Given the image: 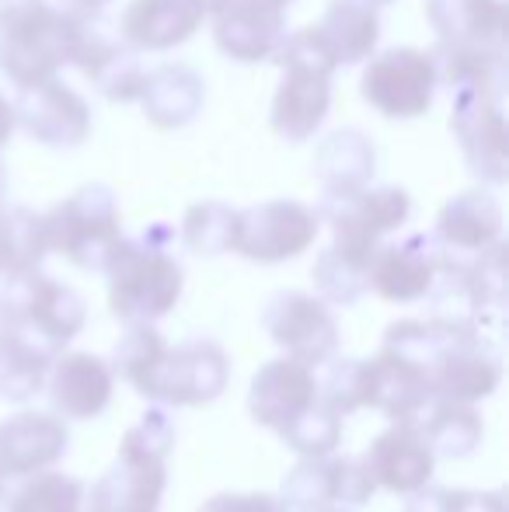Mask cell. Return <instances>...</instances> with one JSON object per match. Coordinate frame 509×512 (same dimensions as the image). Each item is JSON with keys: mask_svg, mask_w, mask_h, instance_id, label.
<instances>
[{"mask_svg": "<svg viewBox=\"0 0 509 512\" xmlns=\"http://www.w3.org/2000/svg\"><path fill=\"white\" fill-rule=\"evenodd\" d=\"M332 105V74L307 67H283L279 88L272 95V133L286 143H307L321 129Z\"/></svg>", "mask_w": 509, "mask_h": 512, "instance_id": "d6986e66", "label": "cell"}, {"mask_svg": "<svg viewBox=\"0 0 509 512\" xmlns=\"http://www.w3.org/2000/svg\"><path fill=\"white\" fill-rule=\"evenodd\" d=\"M499 380H503V359L496 342L485 335H468L450 352H443L440 363L429 370V391L433 398L478 405L499 391Z\"/></svg>", "mask_w": 509, "mask_h": 512, "instance_id": "2e32d148", "label": "cell"}, {"mask_svg": "<svg viewBox=\"0 0 509 512\" xmlns=\"http://www.w3.org/2000/svg\"><path fill=\"white\" fill-rule=\"evenodd\" d=\"M318 230V209L297 203V199H269V203L238 209L234 251L248 262L279 265L304 255L318 241Z\"/></svg>", "mask_w": 509, "mask_h": 512, "instance_id": "5b68a950", "label": "cell"}, {"mask_svg": "<svg viewBox=\"0 0 509 512\" xmlns=\"http://www.w3.org/2000/svg\"><path fill=\"white\" fill-rule=\"evenodd\" d=\"M63 4H67L70 11H81V14H98L105 4H112V0H63Z\"/></svg>", "mask_w": 509, "mask_h": 512, "instance_id": "bcb514c9", "label": "cell"}, {"mask_svg": "<svg viewBox=\"0 0 509 512\" xmlns=\"http://www.w3.org/2000/svg\"><path fill=\"white\" fill-rule=\"evenodd\" d=\"M436 84L450 91L464 88H503L506 56L503 46H475V42H436L433 53Z\"/></svg>", "mask_w": 509, "mask_h": 512, "instance_id": "4dcf8cb0", "label": "cell"}, {"mask_svg": "<svg viewBox=\"0 0 509 512\" xmlns=\"http://www.w3.org/2000/svg\"><path fill=\"white\" fill-rule=\"evenodd\" d=\"M14 328V317H11V310H7L4 304H0V338H7V331Z\"/></svg>", "mask_w": 509, "mask_h": 512, "instance_id": "7dc6e473", "label": "cell"}, {"mask_svg": "<svg viewBox=\"0 0 509 512\" xmlns=\"http://www.w3.org/2000/svg\"><path fill=\"white\" fill-rule=\"evenodd\" d=\"M367 370H370L367 408H377L381 415L391 418V422H408L415 411L433 398L426 373L387 349H381L370 359Z\"/></svg>", "mask_w": 509, "mask_h": 512, "instance_id": "484cf974", "label": "cell"}, {"mask_svg": "<svg viewBox=\"0 0 509 512\" xmlns=\"http://www.w3.org/2000/svg\"><path fill=\"white\" fill-rule=\"evenodd\" d=\"M14 122L42 147L70 150L91 136V105L84 102L81 91L49 77V81L18 88Z\"/></svg>", "mask_w": 509, "mask_h": 512, "instance_id": "30bf717a", "label": "cell"}, {"mask_svg": "<svg viewBox=\"0 0 509 512\" xmlns=\"http://www.w3.org/2000/svg\"><path fill=\"white\" fill-rule=\"evenodd\" d=\"M168 488V464L119 453L91 485V512H157Z\"/></svg>", "mask_w": 509, "mask_h": 512, "instance_id": "7402d4cb", "label": "cell"}, {"mask_svg": "<svg viewBox=\"0 0 509 512\" xmlns=\"http://www.w3.org/2000/svg\"><path fill=\"white\" fill-rule=\"evenodd\" d=\"M227 380H231L227 352L210 338H192L175 349L168 345L143 398L161 408H203L227 391Z\"/></svg>", "mask_w": 509, "mask_h": 512, "instance_id": "8992f818", "label": "cell"}, {"mask_svg": "<svg viewBox=\"0 0 509 512\" xmlns=\"http://www.w3.org/2000/svg\"><path fill=\"white\" fill-rule=\"evenodd\" d=\"M367 391H370V370L367 359H328L325 377L318 380V398L325 401L332 411H339L342 418L353 411L367 408Z\"/></svg>", "mask_w": 509, "mask_h": 512, "instance_id": "8d00e7d4", "label": "cell"}, {"mask_svg": "<svg viewBox=\"0 0 509 512\" xmlns=\"http://www.w3.org/2000/svg\"><path fill=\"white\" fill-rule=\"evenodd\" d=\"M199 512H290L279 495L269 492H220L203 502Z\"/></svg>", "mask_w": 509, "mask_h": 512, "instance_id": "60d3db41", "label": "cell"}, {"mask_svg": "<svg viewBox=\"0 0 509 512\" xmlns=\"http://www.w3.org/2000/svg\"><path fill=\"white\" fill-rule=\"evenodd\" d=\"M206 11L196 0H133L119 21V35L136 53H168L203 28Z\"/></svg>", "mask_w": 509, "mask_h": 512, "instance_id": "44dd1931", "label": "cell"}, {"mask_svg": "<svg viewBox=\"0 0 509 512\" xmlns=\"http://www.w3.org/2000/svg\"><path fill=\"white\" fill-rule=\"evenodd\" d=\"M283 443L290 446L297 457H328L339 450L342 443V415L332 411L325 401H314L300 415H293L290 422L279 429Z\"/></svg>", "mask_w": 509, "mask_h": 512, "instance_id": "d590c367", "label": "cell"}, {"mask_svg": "<svg viewBox=\"0 0 509 512\" xmlns=\"http://www.w3.org/2000/svg\"><path fill=\"white\" fill-rule=\"evenodd\" d=\"M70 429L56 411H14L0 422V471L28 478L67 453Z\"/></svg>", "mask_w": 509, "mask_h": 512, "instance_id": "9a60e30c", "label": "cell"}, {"mask_svg": "<svg viewBox=\"0 0 509 512\" xmlns=\"http://www.w3.org/2000/svg\"><path fill=\"white\" fill-rule=\"evenodd\" d=\"M46 251H56L84 272H105L109 258L123 241L119 199L109 185H81L74 196L42 213Z\"/></svg>", "mask_w": 509, "mask_h": 512, "instance_id": "7a4b0ae2", "label": "cell"}, {"mask_svg": "<svg viewBox=\"0 0 509 512\" xmlns=\"http://www.w3.org/2000/svg\"><path fill=\"white\" fill-rule=\"evenodd\" d=\"M143 77H147V70H143L136 49L126 46V42H119V46L112 49V53L105 56L95 70H91L88 81H95V88L102 91L109 102L126 105V102H136V98H140Z\"/></svg>", "mask_w": 509, "mask_h": 512, "instance_id": "74e56055", "label": "cell"}, {"mask_svg": "<svg viewBox=\"0 0 509 512\" xmlns=\"http://www.w3.org/2000/svg\"><path fill=\"white\" fill-rule=\"evenodd\" d=\"M171 446H175V422H171L168 411L157 405V408L143 411L136 425H129L119 453H126V457H143V460H168Z\"/></svg>", "mask_w": 509, "mask_h": 512, "instance_id": "f35d334b", "label": "cell"}, {"mask_svg": "<svg viewBox=\"0 0 509 512\" xmlns=\"http://www.w3.org/2000/svg\"><path fill=\"white\" fill-rule=\"evenodd\" d=\"M318 216L332 227V237L360 244H381L384 234L405 227L412 216V196L398 185H381V189L356 192H321Z\"/></svg>", "mask_w": 509, "mask_h": 512, "instance_id": "8fae6325", "label": "cell"}, {"mask_svg": "<svg viewBox=\"0 0 509 512\" xmlns=\"http://www.w3.org/2000/svg\"><path fill=\"white\" fill-rule=\"evenodd\" d=\"M363 464H367L374 485L394 495H412L415 488L429 485L436 471L433 450L405 422H394L391 429H384L363 453Z\"/></svg>", "mask_w": 509, "mask_h": 512, "instance_id": "ffe728a7", "label": "cell"}, {"mask_svg": "<svg viewBox=\"0 0 509 512\" xmlns=\"http://www.w3.org/2000/svg\"><path fill=\"white\" fill-rule=\"evenodd\" d=\"M405 425H412L426 439V446L433 450L436 460L471 457L485 439V422L475 411V405H461V401L447 398H429Z\"/></svg>", "mask_w": 509, "mask_h": 512, "instance_id": "cb8c5ba5", "label": "cell"}, {"mask_svg": "<svg viewBox=\"0 0 509 512\" xmlns=\"http://www.w3.org/2000/svg\"><path fill=\"white\" fill-rule=\"evenodd\" d=\"M262 4H272V7H283V11H286V7H290V4H293V0H262Z\"/></svg>", "mask_w": 509, "mask_h": 512, "instance_id": "f907efd6", "label": "cell"}, {"mask_svg": "<svg viewBox=\"0 0 509 512\" xmlns=\"http://www.w3.org/2000/svg\"><path fill=\"white\" fill-rule=\"evenodd\" d=\"M321 512H349V509H342V506H328V509H321Z\"/></svg>", "mask_w": 509, "mask_h": 512, "instance_id": "f5cc1de1", "label": "cell"}, {"mask_svg": "<svg viewBox=\"0 0 509 512\" xmlns=\"http://www.w3.org/2000/svg\"><path fill=\"white\" fill-rule=\"evenodd\" d=\"M84 485L63 471H35L7 495L4 512H81Z\"/></svg>", "mask_w": 509, "mask_h": 512, "instance_id": "836d02e7", "label": "cell"}, {"mask_svg": "<svg viewBox=\"0 0 509 512\" xmlns=\"http://www.w3.org/2000/svg\"><path fill=\"white\" fill-rule=\"evenodd\" d=\"M450 133L461 147L468 168L482 182L503 185L509 171V136L503 115V88H464L454 91Z\"/></svg>", "mask_w": 509, "mask_h": 512, "instance_id": "ba28073f", "label": "cell"}, {"mask_svg": "<svg viewBox=\"0 0 509 512\" xmlns=\"http://www.w3.org/2000/svg\"><path fill=\"white\" fill-rule=\"evenodd\" d=\"M377 495V485L370 478L363 457H335V506L360 509Z\"/></svg>", "mask_w": 509, "mask_h": 512, "instance_id": "ab89813d", "label": "cell"}, {"mask_svg": "<svg viewBox=\"0 0 509 512\" xmlns=\"http://www.w3.org/2000/svg\"><path fill=\"white\" fill-rule=\"evenodd\" d=\"M426 18L443 42L503 46L506 39L503 0H426Z\"/></svg>", "mask_w": 509, "mask_h": 512, "instance_id": "4316f807", "label": "cell"}, {"mask_svg": "<svg viewBox=\"0 0 509 512\" xmlns=\"http://www.w3.org/2000/svg\"><path fill=\"white\" fill-rule=\"evenodd\" d=\"M360 4L374 7V11H381V7H387V4H391V0H360Z\"/></svg>", "mask_w": 509, "mask_h": 512, "instance_id": "681fc988", "label": "cell"}, {"mask_svg": "<svg viewBox=\"0 0 509 512\" xmlns=\"http://www.w3.org/2000/svg\"><path fill=\"white\" fill-rule=\"evenodd\" d=\"M77 11L49 0H0V74L14 88L56 77L70 63Z\"/></svg>", "mask_w": 509, "mask_h": 512, "instance_id": "6da1fadb", "label": "cell"}, {"mask_svg": "<svg viewBox=\"0 0 509 512\" xmlns=\"http://www.w3.org/2000/svg\"><path fill=\"white\" fill-rule=\"evenodd\" d=\"M136 102L143 105L150 126L157 129H182L203 112L206 84L185 63H164V67L147 70L143 91Z\"/></svg>", "mask_w": 509, "mask_h": 512, "instance_id": "603a6c76", "label": "cell"}, {"mask_svg": "<svg viewBox=\"0 0 509 512\" xmlns=\"http://www.w3.org/2000/svg\"><path fill=\"white\" fill-rule=\"evenodd\" d=\"M53 359L56 352L49 345L14 324L7 338H0V398L11 405H28L46 387Z\"/></svg>", "mask_w": 509, "mask_h": 512, "instance_id": "f546056e", "label": "cell"}, {"mask_svg": "<svg viewBox=\"0 0 509 512\" xmlns=\"http://www.w3.org/2000/svg\"><path fill=\"white\" fill-rule=\"evenodd\" d=\"M377 248L374 244L346 241V237H332V244L321 251L311 269L318 297L335 307L360 304L363 293H370V262H374Z\"/></svg>", "mask_w": 509, "mask_h": 512, "instance_id": "d4e9b609", "label": "cell"}, {"mask_svg": "<svg viewBox=\"0 0 509 512\" xmlns=\"http://www.w3.org/2000/svg\"><path fill=\"white\" fill-rule=\"evenodd\" d=\"M314 401H318V377L311 366L290 356L269 359L248 387V415L272 432H279L293 415H300Z\"/></svg>", "mask_w": 509, "mask_h": 512, "instance_id": "ac0fdd59", "label": "cell"}, {"mask_svg": "<svg viewBox=\"0 0 509 512\" xmlns=\"http://www.w3.org/2000/svg\"><path fill=\"white\" fill-rule=\"evenodd\" d=\"M109 276V310L126 324H154L182 300L185 272L168 248L147 241H119L105 265Z\"/></svg>", "mask_w": 509, "mask_h": 512, "instance_id": "3957f363", "label": "cell"}, {"mask_svg": "<svg viewBox=\"0 0 509 512\" xmlns=\"http://www.w3.org/2000/svg\"><path fill=\"white\" fill-rule=\"evenodd\" d=\"M279 499L290 512H321L335 506V453L300 457V464L283 478Z\"/></svg>", "mask_w": 509, "mask_h": 512, "instance_id": "e575fe53", "label": "cell"}, {"mask_svg": "<svg viewBox=\"0 0 509 512\" xmlns=\"http://www.w3.org/2000/svg\"><path fill=\"white\" fill-rule=\"evenodd\" d=\"M433 244L440 251V265H464L503 244V206L482 189L457 192L436 216Z\"/></svg>", "mask_w": 509, "mask_h": 512, "instance_id": "7c38bea8", "label": "cell"}, {"mask_svg": "<svg viewBox=\"0 0 509 512\" xmlns=\"http://www.w3.org/2000/svg\"><path fill=\"white\" fill-rule=\"evenodd\" d=\"M14 129H18V122H14V102L0 91V150H4L7 140H11Z\"/></svg>", "mask_w": 509, "mask_h": 512, "instance_id": "f6af8a7d", "label": "cell"}, {"mask_svg": "<svg viewBox=\"0 0 509 512\" xmlns=\"http://www.w3.org/2000/svg\"><path fill=\"white\" fill-rule=\"evenodd\" d=\"M234 227H238V209L206 199V203L185 209L182 244L199 258H220L234 251Z\"/></svg>", "mask_w": 509, "mask_h": 512, "instance_id": "d6a6232c", "label": "cell"}, {"mask_svg": "<svg viewBox=\"0 0 509 512\" xmlns=\"http://www.w3.org/2000/svg\"><path fill=\"white\" fill-rule=\"evenodd\" d=\"M46 387L56 415L70 422H88L109 408L116 377L109 363L91 352H60L49 366Z\"/></svg>", "mask_w": 509, "mask_h": 512, "instance_id": "e0dca14e", "label": "cell"}, {"mask_svg": "<svg viewBox=\"0 0 509 512\" xmlns=\"http://www.w3.org/2000/svg\"><path fill=\"white\" fill-rule=\"evenodd\" d=\"M321 39L328 42L339 67H356L370 60L381 42V14L360 0H332L318 21Z\"/></svg>", "mask_w": 509, "mask_h": 512, "instance_id": "83f0119b", "label": "cell"}, {"mask_svg": "<svg viewBox=\"0 0 509 512\" xmlns=\"http://www.w3.org/2000/svg\"><path fill=\"white\" fill-rule=\"evenodd\" d=\"M457 512H506V495L457 488Z\"/></svg>", "mask_w": 509, "mask_h": 512, "instance_id": "7bdbcfd3", "label": "cell"}, {"mask_svg": "<svg viewBox=\"0 0 509 512\" xmlns=\"http://www.w3.org/2000/svg\"><path fill=\"white\" fill-rule=\"evenodd\" d=\"M286 39V11L262 0H227L213 14V42L234 63H269Z\"/></svg>", "mask_w": 509, "mask_h": 512, "instance_id": "4fadbf2b", "label": "cell"}, {"mask_svg": "<svg viewBox=\"0 0 509 512\" xmlns=\"http://www.w3.org/2000/svg\"><path fill=\"white\" fill-rule=\"evenodd\" d=\"M440 276V251L433 237L415 234L398 244H381L370 262V290L387 304L426 300Z\"/></svg>", "mask_w": 509, "mask_h": 512, "instance_id": "5bb4252c", "label": "cell"}, {"mask_svg": "<svg viewBox=\"0 0 509 512\" xmlns=\"http://www.w3.org/2000/svg\"><path fill=\"white\" fill-rule=\"evenodd\" d=\"M196 4H199V7H203V11H206V18H213V14H217L220 7L227 4V0H196Z\"/></svg>", "mask_w": 509, "mask_h": 512, "instance_id": "c3c4849f", "label": "cell"}, {"mask_svg": "<svg viewBox=\"0 0 509 512\" xmlns=\"http://www.w3.org/2000/svg\"><path fill=\"white\" fill-rule=\"evenodd\" d=\"M262 328L290 359L321 366L339 352V324L332 307L304 290H279L262 310Z\"/></svg>", "mask_w": 509, "mask_h": 512, "instance_id": "9c48e42d", "label": "cell"}, {"mask_svg": "<svg viewBox=\"0 0 509 512\" xmlns=\"http://www.w3.org/2000/svg\"><path fill=\"white\" fill-rule=\"evenodd\" d=\"M4 485H7V474L0 471V499H4Z\"/></svg>", "mask_w": 509, "mask_h": 512, "instance_id": "816d5d0a", "label": "cell"}, {"mask_svg": "<svg viewBox=\"0 0 509 512\" xmlns=\"http://www.w3.org/2000/svg\"><path fill=\"white\" fill-rule=\"evenodd\" d=\"M164 352H168V342H164V335L154 324H129L126 335L119 338L116 349H112L109 370H112V377L126 380L136 394H147Z\"/></svg>", "mask_w": 509, "mask_h": 512, "instance_id": "1f68e13d", "label": "cell"}, {"mask_svg": "<svg viewBox=\"0 0 509 512\" xmlns=\"http://www.w3.org/2000/svg\"><path fill=\"white\" fill-rule=\"evenodd\" d=\"M436 67L426 49H387L381 56H370L363 70V102L377 108L387 119H419L433 108L436 98Z\"/></svg>", "mask_w": 509, "mask_h": 512, "instance_id": "52a82bcc", "label": "cell"}, {"mask_svg": "<svg viewBox=\"0 0 509 512\" xmlns=\"http://www.w3.org/2000/svg\"><path fill=\"white\" fill-rule=\"evenodd\" d=\"M11 272V206L4 203L0 192V276Z\"/></svg>", "mask_w": 509, "mask_h": 512, "instance_id": "ee69618b", "label": "cell"}, {"mask_svg": "<svg viewBox=\"0 0 509 512\" xmlns=\"http://www.w3.org/2000/svg\"><path fill=\"white\" fill-rule=\"evenodd\" d=\"M0 304L11 310L14 324L60 356L88 321V304L74 286L46 276V272H18L4 276Z\"/></svg>", "mask_w": 509, "mask_h": 512, "instance_id": "277c9868", "label": "cell"}, {"mask_svg": "<svg viewBox=\"0 0 509 512\" xmlns=\"http://www.w3.org/2000/svg\"><path fill=\"white\" fill-rule=\"evenodd\" d=\"M377 171L374 140L360 129H339L314 154V175L325 192H356Z\"/></svg>", "mask_w": 509, "mask_h": 512, "instance_id": "f1b7e54d", "label": "cell"}, {"mask_svg": "<svg viewBox=\"0 0 509 512\" xmlns=\"http://www.w3.org/2000/svg\"><path fill=\"white\" fill-rule=\"evenodd\" d=\"M405 512H457V488H440L429 481L405 495Z\"/></svg>", "mask_w": 509, "mask_h": 512, "instance_id": "b9f144b4", "label": "cell"}]
</instances>
